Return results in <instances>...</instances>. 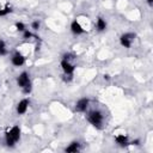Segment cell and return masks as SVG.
<instances>
[{"instance_id":"cell-14","label":"cell","mask_w":153,"mask_h":153,"mask_svg":"<svg viewBox=\"0 0 153 153\" xmlns=\"http://www.w3.org/2000/svg\"><path fill=\"white\" fill-rule=\"evenodd\" d=\"M7 53H8V50H7V45H6L5 41L0 39V56H5V55H7Z\"/></svg>"},{"instance_id":"cell-4","label":"cell","mask_w":153,"mask_h":153,"mask_svg":"<svg viewBox=\"0 0 153 153\" xmlns=\"http://www.w3.org/2000/svg\"><path fill=\"white\" fill-rule=\"evenodd\" d=\"M60 66H61L62 72H63V74H65V75H73V74H74L75 66H74L71 61L62 59V60H61V62H60Z\"/></svg>"},{"instance_id":"cell-5","label":"cell","mask_w":153,"mask_h":153,"mask_svg":"<svg viewBox=\"0 0 153 153\" xmlns=\"http://www.w3.org/2000/svg\"><path fill=\"white\" fill-rule=\"evenodd\" d=\"M29 84H31V81H30V74H29L27 72H22V73L17 76V85H18L20 88H23V87L27 86Z\"/></svg>"},{"instance_id":"cell-9","label":"cell","mask_w":153,"mask_h":153,"mask_svg":"<svg viewBox=\"0 0 153 153\" xmlns=\"http://www.w3.org/2000/svg\"><path fill=\"white\" fill-rule=\"evenodd\" d=\"M71 31L74 33V35H82L84 32H85V29L82 27V25L79 23V20H73L72 23H71Z\"/></svg>"},{"instance_id":"cell-3","label":"cell","mask_w":153,"mask_h":153,"mask_svg":"<svg viewBox=\"0 0 153 153\" xmlns=\"http://www.w3.org/2000/svg\"><path fill=\"white\" fill-rule=\"evenodd\" d=\"M135 39V33L134 32H124L120 36V44L123 47V48H127L129 49L133 44Z\"/></svg>"},{"instance_id":"cell-13","label":"cell","mask_w":153,"mask_h":153,"mask_svg":"<svg viewBox=\"0 0 153 153\" xmlns=\"http://www.w3.org/2000/svg\"><path fill=\"white\" fill-rule=\"evenodd\" d=\"M12 12V7L10 5H6L4 7H0V17H6Z\"/></svg>"},{"instance_id":"cell-10","label":"cell","mask_w":153,"mask_h":153,"mask_svg":"<svg viewBox=\"0 0 153 153\" xmlns=\"http://www.w3.org/2000/svg\"><path fill=\"white\" fill-rule=\"evenodd\" d=\"M115 141H116L117 145H120V146H122V147L129 145V139H128V136H127L126 134H117V135L115 136Z\"/></svg>"},{"instance_id":"cell-20","label":"cell","mask_w":153,"mask_h":153,"mask_svg":"<svg viewBox=\"0 0 153 153\" xmlns=\"http://www.w3.org/2000/svg\"><path fill=\"white\" fill-rule=\"evenodd\" d=\"M104 79H106V80H109V75L106 74V75H104Z\"/></svg>"},{"instance_id":"cell-18","label":"cell","mask_w":153,"mask_h":153,"mask_svg":"<svg viewBox=\"0 0 153 153\" xmlns=\"http://www.w3.org/2000/svg\"><path fill=\"white\" fill-rule=\"evenodd\" d=\"M62 59H65V60H68V61H71L72 59H74V55H73V54H71V53H66V54H63Z\"/></svg>"},{"instance_id":"cell-16","label":"cell","mask_w":153,"mask_h":153,"mask_svg":"<svg viewBox=\"0 0 153 153\" xmlns=\"http://www.w3.org/2000/svg\"><path fill=\"white\" fill-rule=\"evenodd\" d=\"M31 37H33V33H32L31 31H29L27 29H26L25 31H23V38H24V39H29V38H31Z\"/></svg>"},{"instance_id":"cell-6","label":"cell","mask_w":153,"mask_h":153,"mask_svg":"<svg viewBox=\"0 0 153 153\" xmlns=\"http://www.w3.org/2000/svg\"><path fill=\"white\" fill-rule=\"evenodd\" d=\"M29 105H30V100H29L27 98H23V99H20V100L18 102L17 106H16V111H17V114H18V115H24V114L27 111Z\"/></svg>"},{"instance_id":"cell-15","label":"cell","mask_w":153,"mask_h":153,"mask_svg":"<svg viewBox=\"0 0 153 153\" xmlns=\"http://www.w3.org/2000/svg\"><path fill=\"white\" fill-rule=\"evenodd\" d=\"M14 26H16V30L19 31V32H23V31L26 30V25H25L23 22H17V23L14 24Z\"/></svg>"},{"instance_id":"cell-17","label":"cell","mask_w":153,"mask_h":153,"mask_svg":"<svg viewBox=\"0 0 153 153\" xmlns=\"http://www.w3.org/2000/svg\"><path fill=\"white\" fill-rule=\"evenodd\" d=\"M39 26H41L39 20H33V22L31 23V29H32V30H35V31H37V30L39 29Z\"/></svg>"},{"instance_id":"cell-8","label":"cell","mask_w":153,"mask_h":153,"mask_svg":"<svg viewBox=\"0 0 153 153\" xmlns=\"http://www.w3.org/2000/svg\"><path fill=\"white\" fill-rule=\"evenodd\" d=\"M11 62H12V65L16 66V67H22V66L25 63V56H24L22 53L16 51V53L11 56Z\"/></svg>"},{"instance_id":"cell-11","label":"cell","mask_w":153,"mask_h":153,"mask_svg":"<svg viewBox=\"0 0 153 153\" xmlns=\"http://www.w3.org/2000/svg\"><path fill=\"white\" fill-rule=\"evenodd\" d=\"M65 151H66L67 153H76V152L80 151V143H79L78 141H73V142H71V143L65 148Z\"/></svg>"},{"instance_id":"cell-2","label":"cell","mask_w":153,"mask_h":153,"mask_svg":"<svg viewBox=\"0 0 153 153\" xmlns=\"http://www.w3.org/2000/svg\"><path fill=\"white\" fill-rule=\"evenodd\" d=\"M87 121L94 128L100 129L102 128V124H103V121H104V116H103L102 111H99V110H91L87 114Z\"/></svg>"},{"instance_id":"cell-1","label":"cell","mask_w":153,"mask_h":153,"mask_svg":"<svg viewBox=\"0 0 153 153\" xmlns=\"http://www.w3.org/2000/svg\"><path fill=\"white\" fill-rule=\"evenodd\" d=\"M20 127L19 126H12L5 134V141L8 147H13L19 140H20Z\"/></svg>"},{"instance_id":"cell-7","label":"cell","mask_w":153,"mask_h":153,"mask_svg":"<svg viewBox=\"0 0 153 153\" xmlns=\"http://www.w3.org/2000/svg\"><path fill=\"white\" fill-rule=\"evenodd\" d=\"M88 105H90V99L86 98V97H82V98H80V99L76 100V103H75V110L78 112H85L87 110Z\"/></svg>"},{"instance_id":"cell-12","label":"cell","mask_w":153,"mask_h":153,"mask_svg":"<svg viewBox=\"0 0 153 153\" xmlns=\"http://www.w3.org/2000/svg\"><path fill=\"white\" fill-rule=\"evenodd\" d=\"M106 26H108V24H106L105 19L102 18V17H99V18L97 19V22H96V29H97V31L103 32V31L106 30Z\"/></svg>"},{"instance_id":"cell-19","label":"cell","mask_w":153,"mask_h":153,"mask_svg":"<svg viewBox=\"0 0 153 153\" xmlns=\"http://www.w3.org/2000/svg\"><path fill=\"white\" fill-rule=\"evenodd\" d=\"M147 4H148L149 6H152V5H153V0H147Z\"/></svg>"}]
</instances>
